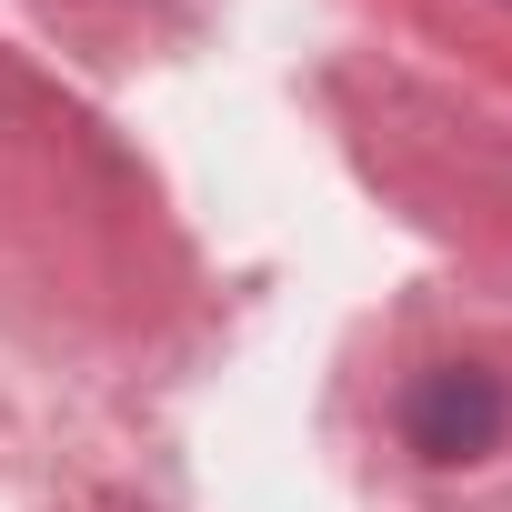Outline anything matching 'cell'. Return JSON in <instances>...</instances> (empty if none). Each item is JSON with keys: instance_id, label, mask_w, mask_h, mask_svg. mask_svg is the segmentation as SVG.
Segmentation results:
<instances>
[{"instance_id": "cell-1", "label": "cell", "mask_w": 512, "mask_h": 512, "mask_svg": "<svg viewBox=\"0 0 512 512\" xmlns=\"http://www.w3.org/2000/svg\"><path fill=\"white\" fill-rule=\"evenodd\" d=\"M502 382L492 372H472V362H442V372H422L412 382V402H402V432H412V452L422 462H482L492 442H502Z\"/></svg>"}]
</instances>
